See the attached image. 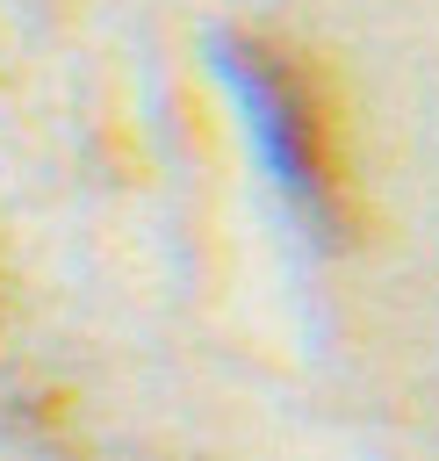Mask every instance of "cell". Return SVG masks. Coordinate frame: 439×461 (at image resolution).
<instances>
[{"instance_id": "6da1fadb", "label": "cell", "mask_w": 439, "mask_h": 461, "mask_svg": "<svg viewBox=\"0 0 439 461\" xmlns=\"http://www.w3.org/2000/svg\"><path fill=\"white\" fill-rule=\"evenodd\" d=\"M209 65L230 86V101L245 115V137H252L266 180L281 187V202L317 238H338L345 202H338V151H331V122H324L317 86L273 43L237 36V29H209Z\"/></svg>"}]
</instances>
